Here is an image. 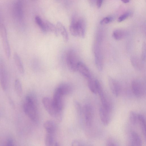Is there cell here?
Masks as SVG:
<instances>
[{
    "label": "cell",
    "mask_w": 146,
    "mask_h": 146,
    "mask_svg": "<svg viewBox=\"0 0 146 146\" xmlns=\"http://www.w3.org/2000/svg\"><path fill=\"white\" fill-rule=\"evenodd\" d=\"M69 29L71 34L73 36L84 38L86 30L85 21L82 18L74 16L72 19Z\"/></svg>",
    "instance_id": "6da1fadb"
},
{
    "label": "cell",
    "mask_w": 146,
    "mask_h": 146,
    "mask_svg": "<svg viewBox=\"0 0 146 146\" xmlns=\"http://www.w3.org/2000/svg\"><path fill=\"white\" fill-rule=\"evenodd\" d=\"M23 109L25 113L33 121H36L38 114L36 102L34 98L29 95L26 96Z\"/></svg>",
    "instance_id": "7a4b0ae2"
},
{
    "label": "cell",
    "mask_w": 146,
    "mask_h": 146,
    "mask_svg": "<svg viewBox=\"0 0 146 146\" xmlns=\"http://www.w3.org/2000/svg\"><path fill=\"white\" fill-rule=\"evenodd\" d=\"M42 103L45 109L52 117L58 120L62 118V111L57 110L54 106L52 99L48 97H44L42 99Z\"/></svg>",
    "instance_id": "3957f363"
},
{
    "label": "cell",
    "mask_w": 146,
    "mask_h": 146,
    "mask_svg": "<svg viewBox=\"0 0 146 146\" xmlns=\"http://www.w3.org/2000/svg\"><path fill=\"white\" fill-rule=\"evenodd\" d=\"M66 59L69 69L72 72H75L78 64L80 61L75 51L73 49L68 50L66 53Z\"/></svg>",
    "instance_id": "277c9868"
},
{
    "label": "cell",
    "mask_w": 146,
    "mask_h": 146,
    "mask_svg": "<svg viewBox=\"0 0 146 146\" xmlns=\"http://www.w3.org/2000/svg\"><path fill=\"white\" fill-rule=\"evenodd\" d=\"M0 34L4 52L7 57L9 58L11 54V49L6 27L3 24L0 25Z\"/></svg>",
    "instance_id": "5b68a950"
},
{
    "label": "cell",
    "mask_w": 146,
    "mask_h": 146,
    "mask_svg": "<svg viewBox=\"0 0 146 146\" xmlns=\"http://www.w3.org/2000/svg\"><path fill=\"white\" fill-rule=\"evenodd\" d=\"M96 87L97 92L99 95L102 104V106L108 111L111 112L112 108L111 102L106 94L105 93L99 81L97 82Z\"/></svg>",
    "instance_id": "8992f818"
},
{
    "label": "cell",
    "mask_w": 146,
    "mask_h": 146,
    "mask_svg": "<svg viewBox=\"0 0 146 146\" xmlns=\"http://www.w3.org/2000/svg\"><path fill=\"white\" fill-rule=\"evenodd\" d=\"M0 83L2 89L6 90L8 86L7 74L5 63L2 57H0Z\"/></svg>",
    "instance_id": "52a82bcc"
},
{
    "label": "cell",
    "mask_w": 146,
    "mask_h": 146,
    "mask_svg": "<svg viewBox=\"0 0 146 146\" xmlns=\"http://www.w3.org/2000/svg\"><path fill=\"white\" fill-rule=\"evenodd\" d=\"M132 90L135 95L138 97L143 96L145 93V88L142 82L138 79L133 80L131 84Z\"/></svg>",
    "instance_id": "ba28073f"
},
{
    "label": "cell",
    "mask_w": 146,
    "mask_h": 146,
    "mask_svg": "<svg viewBox=\"0 0 146 146\" xmlns=\"http://www.w3.org/2000/svg\"><path fill=\"white\" fill-rule=\"evenodd\" d=\"M83 111L86 125L88 127H90L92 124L94 117L93 108L90 104H86L84 107Z\"/></svg>",
    "instance_id": "9c48e42d"
},
{
    "label": "cell",
    "mask_w": 146,
    "mask_h": 146,
    "mask_svg": "<svg viewBox=\"0 0 146 146\" xmlns=\"http://www.w3.org/2000/svg\"><path fill=\"white\" fill-rule=\"evenodd\" d=\"M64 96L56 88L52 99L55 107L58 110L62 111L63 106V97Z\"/></svg>",
    "instance_id": "30bf717a"
},
{
    "label": "cell",
    "mask_w": 146,
    "mask_h": 146,
    "mask_svg": "<svg viewBox=\"0 0 146 146\" xmlns=\"http://www.w3.org/2000/svg\"><path fill=\"white\" fill-rule=\"evenodd\" d=\"M109 84L111 90L113 94L116 96L119 95L121 91V88L118 82L111 77L108 78Z\"/></svg>",
    "instance_id": "8fae6325"
},
{
    "label": "cell",
    "mask_w": 146,
    "mask_h": 146,
    "mask_svg": "<svg viewBox=\"0 0 146 146\" xmlns=\"http://www.w3.org/2000/svg\"><path fill=\"white\" fill-rule=\"evenodd\" d=\"M14 13L16 17L20 19L23 15V5L21 0H17L14 3L13 6Z\"/></svg>",
    "instance_id": "7c38bea8"
},
{
    "label": "cell",
    "mask_w": 146,
    "mask_h": 146,
    "mask_svg": "<svg viewBox=\"0 0 146 146\" xmlns=\"http://www.w3.org/2000/svg\"><path fill=\"white\" fill-rule=\"evenodd\" d=\"M99 113L102 122L104 125H107L110 121V112L101 106L99 109Z\"/></svg>",
    "instance_id": "4fadbf2b"
},
{
    "label": "cell",
    "mask_w": 146,
    "mask_h": 146,
    "mask_svg": "<svg viewBox=\"0 0 146 146\" xmlns=\"http://www.w3.org/2000/svg\"><path fill=\"white\" fill-rule=\"evenodd\" d=\"M76 70L88 79L91 78V74L88 68L83 62L79 61L77 66Z\"/></svg>",
    "instance_id": "5bb4252c"
},
{
    "label": "cell",
    "mask_w": 146,
    "mask_h": 146,
    "mask_svg": "<svg viewBox=\"0 0 146 146\" xmlns=\"http://www.w3.org/2000/svg\"><path fill=\"white\" fill-rule=\"evenodd\" d=\"M56 88L63 96L69 94L72 90L71 85L65 83L61 84Z\"/></svg>",
    "instance_id": "9a60e30c"
},
{
    "label": "cell",
    "mask_w": 146,
    "mask_h": 146,
    "mask_svg": "<svg viewBox=\"0 0 146 146\" xmlns=\"http://www.w3.org/2000/svg\"><path fill=\"white\" fill-rule=\"evenodd\" d=\"M13 59L19 72L21 74H23L25 72L23 64L20 56L16 52L14 53Z\"/></svg>",
    "instance_id": "2e32d148"
},
{
    "label": "cell",
    "mask_w": 146,
    "mask_h": 146,
    "mask_svg": "<svg viewBox=\"0 0 146 146\" xmlns=\"http://www.w3.org/2000/svg\"><path fill=\"white\" fill-rule=\"evenodd\" d=\"M131 146H142L141 139L136 132L133 131L131 135Z\"/></svg>",
    "instance_id": "e0dca14e"
},
{
    "label": "cell",
    "mask_w": 146,
    "mask_h": 146,
    "mask_svg": "<svg viewBox=\"0 0 146 146\" xmlns=\"http://www.w3.org/2000/svg\"><path fill=\"white\" fill-rule=\"evenodd\" d=\"M56 25L58 33H60L61 35L65 41H67L68 40V34L64 25L60 22L58 21Z\"/></svg>",
    "instance_id": "ac0fdd59"
},
{
    "label": "cell",
    "mask_w": 146,
    "mask_h": 146,
    "mask_svg": "<svg viewBox=\"0 0 146 146\" xmlns=\"http://www.w3.org/2000/svg\"><path fill=\"white\" fill-rule=\"evenodd\" d=\"M44 22L46 32H51L56 35H58V32L56 25L44 19Z\"/></svg>",
    "instance_id": "d6986e66"
},
{
    "label": "cell",
    "mask_w": 146,
    "mask_h": 146,
    "mask_svg": "<svg viewBox=\"0 0 146 146\" xmlns=\"http://www.w3.org/2000/svg\"><path fill=\"white\" fill-rule=\"evenodd\" d=\"M43 127L47 133L53 134L56 129L55 123L51 120H48L45 121L43 124Z\"/></svg>",
    "instance_id": "ffe728a7"
},
{
    "label": "cell",
    "mask_w": 146,
    "mask_h": 146,
    "mask_svg": "<svg viewBox=\"0 0 146 146\" xmlns=\"http://www.w3.org/2000/svg\"><path fill=\"white\" fill-rule=\"evenodd\" d=\"M138 121L139 122L143 135H146V120L145 116L141 114H138Z\"/></svg>",
    "instance_id": "44dd1931"
},
{
    "label": "cell",
    "mask_w": 146,
    "mask_h": 146,
    "mask_svg": "<svg viewBox=\"0 0 146 146\" xmlns=\"http://www.w3.org/2000/svg\"><path fill=\"white\" fill-rule=\"evenodd\" d=\"M14 88L17 94L19 97L22 95L23 89L21 83L19 79H16L14 82Z\"/></svg>",
    "instance_id": "7402d4cb"
},
{
    "label": "cell",
    "mask_w": 146,
    "mask_h": 146,
    "mask_svg": "<svg viewBox=\"0 0 146 146\" xmlns=\"http://www.w3.org/2000/svg\"><path fill=\"white\" fill-rule=\"evenodd\" d=\"M125 32L124 31L120 29H117L114 31L113 36L116 40H119L125 37Z\"/></svg>",
    "instance_id": "603a6c76"
},
{
    "label": "cell",
    "mask_w": 146,
    "mask_h": 146,
    "mask_svg": "<svg viewBox=\"0 0 146 146\" xmlns=\"http://www.w3.org/2000/svg\"><path fill=\"white\" fill-rule=\"evenodd\" d=\"M35 21L36 23L43 32H45L44 19L40 16L37 15L35 17Z\"/></svg>",
    "instance_id": "cb8c5ba5"
},
{
    "label": "cell",
    "mask_w": 146,
    "mask_h": 146,
    "mask_svg": "<svg viewBox=\"0 0 146 146\" xmlns=\"http://www.w3.org/2000/svg\"><path fill=\"white\" fill-rule=\"evenodd\" d=\"M88 86L91 91L94 94L97 93L96 80L91 78L88 79Z\"/></svg>",
    "instance_id": "d4e9b609"
},
{
    "label": "cell",
    "mask_w": 146,
    "mask_h": 146,
    "mask_svg": "<svg viewBox=\"0 0 146 146\" xmlns=\"http://www.w3.org/2000/svg\"><path fill=\"white\" fill-rule=\"evenodd\" d=\"M52 134L47 133L45 138V146H54V139Z\"/></svg>",
    "instance_id": "484cf974"
},
{
    "label": "cell",
    "mask_w": 146,
    "mask_h": 146,
    "mask_svg": "<svg viewBox=\"0 0 146 146\" xmlns=\"http://www.w3.org/2000/svg\"><path fill=\"white\" fill-rule=\"evenodd\" d=\"M129 120L132 125H135L138 122V114L134 111H131L129 115Z\"/></svg>",
    "instance_id": "4316f807"
},
{
    "label": "cell",
    "mask_w": 146,
    "mask_h": 146,
    "mask_svg": "<svg viewBox=\"0 0 146 146\" xmlns=\"http://www.w3.org/2000/svg\"><path fill=\"white\" fill-rule=\"evenodd\" d=\"M133 66L136 69L140 70L141 69L142 66L140 62L136 59H133L131 60Z\"/></svg>",
    "instance_id": "83f0119b"
},
{
    "label": "cell",
    "mask_w": 146,
    "mask_h": 146,
    "mask_svg": "<svg viewBox=\"0 0 146 146\" xmlns=\"http://www.w3.org/2000/svg\"><path fill=\"white\" fill-rule=\"evenodd\" d=\"M112 18L111 16L105 17L102 19L100 21L102 24H106L110 22L112 20Z\"/></svg>",
    "instance_id": "f1b7e54d"
},
{
    "label": "cell",
    "mask_w": 146,
    "mask_h": 146,
    "mask_svg": "<svg viewBox=\"0 0 146 146\" xmlns=\"http://www.w3.org/2000/svg\"><path fill=\"white\" fill-rule=\"evenodd\" d=\"M130 13L129 12H126L121 15L118 19V22H121L127 18L129 15Z\"/></svg>",
    "instance_id": "f546056e"
},
{
    "label": "cell",
    "mask_w": 146,
    "mask_h": 146,
    "mask_svg": "<svg viewBox=\"0 0 146 146\" xmlns=\"http://www.w3.org/2000/svg\"><path fill=\"white\" fill-rule=\"evenodd\" d=\"M74 105L77 111L79 113L81 112V108L80 104L76 101H74Z\"/></svg>",
    "instance_id": "4dcf8cb0"
},
{
    "label": "cell",
    "mask_w": 146,
    "mask_h": 146,
    "mask_svg": "<svg viewBox=\"0 0 146 146\" xmlns=\"http://www.w3.org/2000/svg\"><path fill=\"white\" fill-rule=\"evenodd\" d=\"M106 146H117V145L113 140L111 139H109L107 142Z\"/></svg>",
    "instance_id": "1f68e13d"
},
{
    "label": "cell",
    "mask_w": 146,
    "mask_h": 146,
    "mask_svg": "<svg viewBox=\"0 0 146 146\" xmlns=\"http://www.w3.org/2000/svg\"><path fill=\"white\" fill-rule=\"evenodd\" d=\"M71 146H85L82 145L78 141L76 140H74L72 143Z\"/></svg>",
    "instance_id": "d6a6232c"
},
{
    "label": "cell",
    "mask_w": 146,
    "mask_h": 146,
    "mask_svg": "<svg viewBox=\"0 0 146 146\" xmlns=\"http://www.w3.org/2000/svg\"><path fill=\"white\" fill-rule=\"evenodd\" d=\"M7 146H14L13 141L11 139H9L7 142Z\"/></svg>",
    "instance_id": "836d02e7"
},
{
    "label": "cell",
    "mask_w": 146,
    "mask_h": 146,
    "mask_svg": "<svg viewBox=\"0 0 146 146\" xmlns=\"http://www.w3.org/2000/svg\"><path fill=\"white\" fill-rule=\"evenodd\" d=\"M103 2V1L102 0H97L96 2V5L97 7L100 8L101 7Z\"/></svg>",
    "instance_id": "e575fe53"
},
{
    "label": "cell",
    "mask_w": 146,
    "mask_h": 146,
    "mask_svg": "<svg viewBox=\"0 0 146 146\" xmlns=\"http://www.w3.org/2000/svg\"><path fill=\"white\" fill-rule=\"evenodd\" d=\"M122 1L125 3H128L129 2V0H122Z\"/></svg>",
    "instance_id": "d590c367"
},
{
    "label": "cell",
    "mask_w": 146,
    "mask_h": 146,
    "mask_svg": "<svg viewBox=\"0 0 146 146\" xmlns=\"http://www.w3.org/2000/svg\"><path fill=\"white\" fill-rule=\"evenodd\" d=\"M54 146H60L59 144L57 142L55 143Z\"/></svg>",
    "instance_id": "8d00e7d4"
},
{
    "label": "cell",
    "mask_w": 146,
    "mask_h": 146,
    "mask_svg": "<svg viewBox=\"0 0 146 146\" xmlns=\"http://www.w3.org/2000/svg\"><path fill=\"white\" fill-rule=\"evenodd\" d=\"M130 146H131L130 145Z\"/></svg>",
    "instance_id": "74e56055"
}]
</instances>
